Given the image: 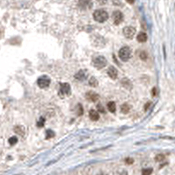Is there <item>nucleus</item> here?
<instances>
[{"instance_id":"c756f323","label":"nucleus","mask_w":175,"mask_h":175,"mask_svg":"<svg viewBox=\"0 0 175 175\" xmlns=\"http://www.w3.org/2000/svg\"><path fill=\"white\" fill-rule=\"evenodd\" d=\"M149 105H150V102H148V104H147L145 105V110H147V109H148V108H149Z\"/></svg>"},{"instance_id":"f03ea898","label":"nucleus","mask_w":175,"mask_h":175,"mask_svg":"<svg viewBox=\"0 0 175 175\" xmlns=\"http://www.w3.org/2000/svg\"><path fill=\"white\" fill-rule=\"evenodd\" d=\"M132 55L131 49L129 47H123L119 51V57L122 61H128Z\"/></svg>"},{"instance_id":"1a4fd4ad","label":"nucleus","mask_w":175,"mask_h":175,"mask_svg":"<svg viewBox=\"0 0 175 175\" xmlns=\"http://www.w3.org/2000/svg\"><path fill=\"white\" fill-rule=\"evenodd\" d=\"M107 75L111 79H116L118 76V71L115 67H109L107 69Z\"/></svg>"},{"instance_id":"6ab92c4d","label":"nucleus","mask_w":175,"mask_h":175,"mask_svg":"<svg viewBox=\"0 0 175 175\" xmlns=\"http://www.w3.org/2000/svg\"><path fill=\"white\" fill-rule=\"evenodd\" d=\"M55 137V132L53 130H48L46 131V138L47 139H49L51 138H54Z\"/></svg>"},{"instance_id":"2eb2a0df","label":"nucleus","mask_w":175,"mask_h":175,"mask_svg":"<svg viewBox=\"0 0 175 175\" xmlns=\"http://www.w3.org/2000/svg\"><path fill=\"white\" fill-rule=\"evenodd\" d=\"M107 109L110 112L114 113L116 110V105H115V102H109L107 104Z\"/></svg>"},{"instance_id":"f8f14e48","label":"nucleus","mask_w":175,"mask_h":175,"mask_svg":"<svg viewBox=\"0 0 175 175\" xmlns=\"http://www.w3.org/2000/svg\"><path fill=\"white\" fill-rule=\"evenodd\" d=\"M89 117L91 121H97L99 118V114L94 109H91L89 112Z\"/></svg>"},{"instance_id":"7ed1b4c3","label":"nucleus","mask_w":175,"mask_h":175,"mask_svg":"<svg viewBox=\"0 0 175 175\" xmlns=\"http://www.w3.org/2000/svg\"><path fill=\"white\" fill-rule=\"evenodd\" d=\"M107 65V60L104 56H98L93 60V66L98 69L104 68Z\"/></svg>"},{"instance_id":"6e6552de","label":"nucleus","mask_w":175,"mask_h":175,"mask_svg":"<svg viewBox=\"0 0 175 175\" xmlns=\"http://www.w3.org/2000/svg\"><path fill=\"white\" fill-rule=\"evenodd\" d=\"M78 6L82 10H89L92 6V3L91 0H78Z\"/></svg>"},{"instance_id":"ddd939ff","label":"nucleus","mask_w":175,"mask_h":175,"mask_svg":"<svg viewBox=\"0 0 175 175\" xmlns=\"http://www.w3.org/2000/svg\"><path fill=\"white\" fill-rule=\"evenodd\" d=\"M137 39V40H138V42H140V43H143V42H145V41L147 40V34H146L145 33L141 32V33H138Z\"/></svg>"},{"instance_id":"f3484780","label":"nucleus","mask_w":175,"mask_h":175,"mask_svg":"<svg viewBox=\"0 0 175 175\" xmlns=\"http://www.w3.org/2000/svg\"><path fill=\"white\" fill-rule=\"evenodd\" d=\"M121 84L124 86L126 88H131V82L128 80V79H126V78H124L122 80V81H121Z\"/></svg>"},{"instance_id":"423d86ee","label":"nucleus","mask_w":175,"mask_h":175,"mask_svg":"<svg viewBox=\"0 0 175 175\" xmlns=\"http://www.w3.org/2000/svg\"><path fill=\"white\" fill-rule=\"evenodd\" d=\"M136 33V29L133 26H126L123 28V34L127 39H132L135 36Z\"/></svg>"},{"instance_id":"412c9836","label":"nucleus","mask_w":175,"mask_h":175,"mask_svg":"<svg viewBox=\"0 0 175 175\" xmlns=\"http://www.w3.org/2000/svg\"><path fill=\"white\" fill-rule=\"evenodd\" d=\"M8 142H9V144H10L11 146H13V145H15V144L18 142V138H17L16 137H12V138H9Z\"/></svg>"},{"instance_id":"0eeeda50","label":"nucleus","mask_w":175,"mask_h":175,"mask_svg":"<svg viewBox=\"0 0 175 175\" xmlns=\"http://www.w3.org/2000/svg\"><path fill=\"white\" fill-rule=\"evenodd\" d=\"M112 18H113V21H114V23L115 25H119L122 22V20H123V14L120 11H115V12H113Z\"/></svg>"},{"instance_id":"7c9ffc66","label":"nucleus","mask_w":175,"mask_h":175,"mask_svg":"<svg viewBox=\"0 0 175 175\" xmlns=\"http://www.w3.org/2000/svg\"><path fill=\"white\" fill-rule=\"evenodd\" d=\"M97 175H107V174H104V173H99V174H97Z\"/></svg>"},{"instance_id":"a211bd4d","label":"nucleus","mask_w":175,"mask_h":175,"mask_svg":"<svg viewBox=\"0 0 175 175\" xmlns=\"http://www.w3.org/2000/svg\"><path fill=\"white\" fill-rule=\"evenodd\" d=\"M89 84L91 86V87H97L99 85V82L97 81V79L95 77H91L90 80H89Z\"/></svg>"},{"instance_id":"9b49d317","label":"nucleus","mask_w":175,"mask_h":175,"mask_svg":"<svg viewBox=\"0 0 175 175\" xmlns=\"http://www.w3.org/2000/svg\"><path fill=\"white\" fill-rule=\"evenodd\" d=\"M87 77V73L86 70H80L75 75V78L78 81H85Z\"/></svg>"},{"instance_id":"20e7f679","label":"nucleus","mask_w":175,"mask_h":175,"mask_svg":"<svg viewBox=\"0 0 175 175\" xmlns=\"http://www.w3.org/2000/svg\"><path fill=\"white\" fill-rule=\"evenodd\" d=\"M59 95L62 97L68 96L70 95V86L69 83H61Z\"/></svg>"},{"instance_id":"bb28decb","label":"nucleus","mask_w":175,"mask_h":175,"mask_svg":"<svg viewBox=\"0 0 175 175\" xmlns=\"http://www.w3.org/2000/svg\"><path fill=\"white\" fill-rule=\"evenodd\" d=\"M125 162H126L127 164H129V165H131V164L134 163V159H131V158H127V159H125Z\"/></svg>"},{"instance_id":"39448f33","label":"nucleus","mask_w":175,"mask_h":175,"mask_svg":"<svg viewBox=\"0 0 175 175\" xmlns=\"http://www.w3.org/2000/svg\"><path fill=\"white\" fill-rule=\"evenodd\" d=\"M37 84L38 86L40 88H48L50 84V79L48 76L47 75H42L40 76L38 81H37Z\"/></svg>"},{"instance_id":"393cba45","label":"nucleus","mask_w":175,"mask_h":175,"mask_svg":"<svg viewBox=\"0 0 175 175\" xmlns=\"http://www.w3.org/2000/svg\"><path fill=\"white\" fill-rule=\"evenodd\" d=\"M164 159V155H163V154H158V155H157L155 157V160L158 161V162L163 161Z\"/></svg>"},{"instance_id":"4468645a","label":"nucleus","mask_w":175,"mask_h":175,"mask_svg":"<svg viewBox=\"0 0 175 175\" xmlns=\"http://www.w3.org/2000/svg\"><path fill=\"white\" fill-rule=\"evenodd\" d=\"M14 131H15V133H17V134L19 135V136H23L25 134V129L22 126H16L14 128Z\"/></svg>"},{"instance_id":"dca6fc26","label":"nucleus","mask_w":175,"mask_h":175,"mask_svg":"<svg viewBox=\"0 0 175 175\" xmlns=\"http://www.w3.org/2000/svg\"><path fill=\"white\" fill-rule=\"evenodd\" d=\"M121 110L122 113H124V114H127V113H129V111L130 110V106H129L128 104H122L121 107Z\"/></svg>"},{"instance_id":"4be33fe9","label":"nucleus","mask_w":175,"mask_h":175,"mask_svg":"<svg viewBox=\"0 0 175 175\" xmlns=\"http://www.w3.org/2000/svg\"><path fill=\"white\" fill-rule=\"evenodd\" d=\"M44 125H45V119L43 117H40L39 119V121L37 122V126L38 127H42V126H44Z\"/></svg>"},{"instance_id":"a878e982","label":"nucleus","mask_w":175,"mask_h":175,"mask_svg":"<svg viewBox=\"0 0 175 175\" xmlns=\"http://www.w3.org/2000/svg\"><path fill=\"white\" fill-rule=\"evenodd\" d=\"M97 109H98V110H99V112H101V113H105V109H103V106H102L101 104H98Z\"/></svg>"},{"instance_id":"f257e3e1","label":"nucleus","mask_w":175,"mask_h":175,"mask_svg":"<svg viewBox=\"0 0 175 175\" xmlns=\"http://www.w3.org/2000/svg\"><path fill=\"white\" fill-rule=\"evenodd\" d=\"M93 18L97 22L103 23L108 19V13L105 11V10H102V9L96 10L93 12Z\"/></svg>"},{"instance_id":"b1692460","label":"nucleus","mask_w":175,"mask_h":175,"mask_svg":"<svg viewBox=\"0 0 175 175\" xmlns=\"http://www.w3.org/2000/svg\"><path fill=\"white\" fill-rule=\"evenodd\" d=\"M140 58H141L143 60H146L147 58H148V55H147L146 52H145V51H142V52L140 53Z\"/></svg>"},{"instance_id":"cd10ccee","label":"nucleus","mask_w":175,"mask_h":175,"mask_svg":"<svg viewBox=\"0 0 175 175\" xmlns=\"http://www.w3.org/2000/svg\"><path fill=\"white\" fill-rule=\"evenodd\" d=\"M156 95H157V93H156V88H154L152 89V96H155Z\"/></svg>"},{"instance_id":"5701e85b","label":"nucleus","mask_w":175,"mask_h":175,"mask_svg":"<svg viewBox=\"0 0 175 175\" xmlns=\"http://www.w3.org/2000/svg\"><path fill=\"white\" fill-rule=\"evenodd\" d=\"M83 107H82V105L81 104H78V108H77V114L78 115V116H82L83 115Z\"/></svg>"},{"instance_id":"aec40b11","label":"nucleus","mask_w":175,"mask_h":175,"mask_svg":"<svg viewBox=\"0 0 175 175\" xmlns=\"http://www.w3.org/2000/svg\"><path fill=\"white\" fill-rule=\"evenodd\" d=\"M152 168H145L142 171V175H150L152 173Z\"/></svg>"},{"instance_id":"9d476101","label":"nucleus","mask_w":175,"mask_h":175,"mask_svg":"<svg viewBox=\"0 0 175 175\" xmlns=\"http://www.w3.org/2000/svg\"><path fill=\"white\" fill-rule=\"evenodd\" d=\"M86 97L88 100H90L91 102H96V101H98V100H99V96L97 93H95V92L89 91L88 93H86Z\"/></svg>"},{"instance_id":"c85d7f7f","label":"nucleus","mask_w":175,"mask_h":175,"mask_svg":"<svg viewBox=\"0 0 175 175\" xmlns=\"http://www.w3.org/2000/svg\"><path fill=\"white\" fill-rule=\"evenodd\" d=\"M126 1H127L129 4L132 5V4H134V2H135V0H126Z\"/></svg>"}]
</instances>
